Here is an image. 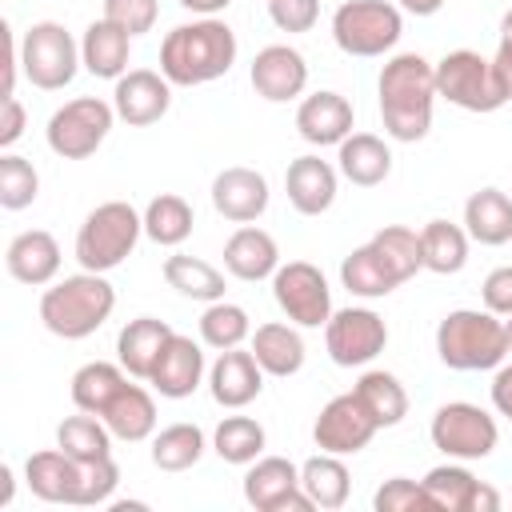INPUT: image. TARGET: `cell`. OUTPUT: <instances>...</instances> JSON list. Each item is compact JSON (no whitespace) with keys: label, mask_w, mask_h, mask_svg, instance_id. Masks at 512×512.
<instances>
[{"label":"cell","mask_w":512,"mask_h":512,"mask_svg":"<svg viewBox=\"0 0 512 512\" xmlns=\"http://www.w3.org/2000/svg\"><path fill=\"white\" fill-rule=\"evenodd\" d=\"M380 120L384 132L400 144H416L432 128L436 104V64L420 52H400L380 68Z\"/></svg>","instance_id":"obj_1"},{"label":"cell","mask_w":512,"mask_h":512,"mask_svg":"<svg viewBox=\"0 0 512 512\" xmlns=\"http://www.w3.org/2000/svg\"><path fill=\"white\" fill-rule=\"evenodd\" d=\"M232 64H236V32L216 16H200L192 24H176L160 44V72L176 88L212 84Z\"/></svg>","instance_id":"obj_2"},{"label":"cell","mask_w":512,"mask_h":512,"mask_svg":"<svg viewBox=\"0 0 512 512\" xmlns=\"http://www.w3.org/2000/svg\"><path fill=\"white\" fill-rule=\"evenodd\" d=\"M116 308V288L104 280V272H76L44 288L40 296V320L60 340H84L92 336Z\"/></svg>","instance_id":"obj_3"},{"label":"cell","mask_w":512,"mask_h":512,"mask_svg":"<svg viewBox=\"0 0 512 512\" xmlns=\"http://www.w3.org/2000/svg\"><path fill=\"white\" fill-rule=\"evenodd\" d=\"M436 352L456 372H488L508 356L504 316L488 308H456L436 324Z\"/></svg>","instance_id":"obj_4"},{"label":"cell","mask_w":512,"mask_h":512,"mask_svg":"<svg viewBox=\"0 0 512 512\" xmlns=\"http://www.w3.org/2000/svg\"><path fill=\"white\" fill-rule=\"evenodd\" d=\"M144 232V212H136L128 200H104L96 204L80 232H76V260L84 272H112L120 268Z\"/></svg>","instance_id":"obj_5"},{"label":"cell","mask_w":512,"mask_h":512,"mask_svg":"<svg viewBox=\"0 0 512 512\" xmlns=\"http://www.w3.org/2000/svg\"><path fill=\"white\" fill-rule=\"evenodd\" d=\"M436 96L464 112H496L508 104L496 64L472 48H456L436 64Z\"/></svg>","instance_id":"obj_6"},{"label":"cell","mask_w":512,"mask_h":512,"mask_svg":"<svg viewBox=\"0 0 512 512\" xmlns=\"http://www.w3.org/2000/svg\"><path fill=\"white\" fill-rule=\"evenodd\" d=\"M404 16L388 0H344L332 16V40L344 56H384L396 48Z\"/></svg>","instance_id":"obj_7"},{"label":"cell","mask_w":512,"mask_h":512,"mask_svg":"<svg viewBox=\"0 0 512 512\" xmlns=\"http://www.w3.org/2000/svg\"><path fill=\"white\" fill-rule=\"evenodd\" d=\"M80 44L72 40V32L56 20H40L24 32L20 40V72L28 76L32 88L40 92H60L72 84L76 68H80Z\"/></svg>","instance_id":"obj_8"},{"label":"cell","mask_w":512,"mask_h":512,"mask_svg":"<svg viewBox=\"0 0 512 512\" xmlns=\"http://www.w3.org/2000/svg\"><path fill=\"white\" fill-rule=\"evenodd\" d=\"M112 120H116V108L112 104H104L100 96H76V100L60 104L48 116L44 140L64 160H88L108 140Z\"/></svg>","instance_id":"obj_9"},{"label":"cell","mask_w":512,"mask_h":512,"mask_svg":"<svg viewBox=\"0 0 512 512\" xmlns=\"http://www.w3.org/2000/svg\"><path fill=\"white\" fill-rule=\"evenodd\" d=\"M428 436L452 460H484V456H492V448L500 440V428L480 404L452 400V404L436 408V416L428 424Z\"/></svg>","instance_id":"obj_10"},{"label":"cell","mask_w":512,"mask_h":512,"mask_svg":"<svg viewBox=\"0 0 512 512\" xmlns=\"http://www.w3.org/2000/svg\"><path fill=\"white\" fill-rule=\"evenodd\" d=\"M272 296H276V308L300 328H320L332 316V288L324 272L308 260L280 264L272 272Z\"/></svg>","instance_id":"obj_11"},{"label":"cell","mask_w":512,"mask_h":512,"mask_svg":"<svg viewBox=\"0 0 512 512\" xmlns=\"http://www.w3.org/2000/svg\"><path fill=\"white\" fill-rule=\"evenodd\" d=\"M388 344V324L372 308H340L324 324V348L340 368L372 364Z\"/></svg>","instance_id":"obj_12"},{"label":"cell","mask_w":512,"mask_h":512,"mask_svg":"<svg viewBox=\"0 0 512 512\" xmlns=\"http://www.w3.org/2000/svg\"><path fill=\"white\" fill-rule=\"evenodd\" d=\"M244 500L256 512H312L316 504L300 488V468L288 456H260L244 472Z\"/></svg>","instance_id":"obj_13"},{"label":"cell","mask_w":512,"mask_h":512,"mask_svg":"<svg viewBox=\"0 0 512 512\" xmlns=\"http://www.w3.org/2000/svg\"><path fill=\"white\" fill-rule=\"evenodd\" d=\"M376 420L368 416V408L360 404L356 392H340L332 396L316 424H312V440L320 452H332V456H356L360 448H368V440L376 436Z\"/></svg>","instance_id":"obj_14"},{"label":"cell","mask_w":512,"mask_h":512,"mask_svg":"<svg viewBox=\"0 0 512 512\" xmlns=\"http://www.w3.org/2000/svg\"><path fill=\"white\" fill-rule=\"evenodd\" d=\"M112 108H116V116L124 124L148 128L172 108V80L164 72H152V68H132V72H124L116 80Z\"/></svg>","instance_id":"obj_15"},{"label":"cell","mask_w":512,"mask_h":512,"mask_svg":"<svg viewBox=\"0 0 512 512\" xmlns=\"http://www.w3.org/2000/svg\"><path fill=\"white\" fill-rule=\"evenodd\" d=\"M420 484L436 512H496L500 508V492L476 480L464 464H440Z\"/></svg>","instance_id":"obj_16"},{"label":"cell","mask_w":512,"mask_h":512,"mask_svg":"<svg viewBox=\"0 0 512 512\" xmlns=\"http://www.w3.org/2000/svg\"><path fill=\"white\" fill-rule=\"evenodd\" d=\"M248 80H252L256 96H264L272 104H284V100H296L308 88V64H304V56L296 48L268 44V48L256 52Z\"/></svg>","instance_id":"obj_17"},{"label":"cell","mask_w":512,"mask_h":512,"mask_svg":"<svg viewBox=\"0 0 512 512\" xmlns=\"http://www.w3.org/2000/svg\"><path fill=\"white\" fill-rule=\"evenodd\" d=\"M268 180L256 172V168H244V164H232L224 172H216L212 180V208L232 220V224H252L264 216L268 208Z\"/></svg>","instance_id":"obj_18"},{"label":"cell","mask_w":512,"mask_h":512,"mask_svg":"<svg viewBox=\"0 0 512 512\" xmlns=\"http://www.w3.org/2000/svg\"><path fill=\"white\" fill-rule=\"evenodd\" d=\"M264 388V368L256 364L252 348H228L216 356V364L208 368V392L220 408H244L260 396Z\"/></svg>","instance_id":"obj_19"},{"label":"cell","mask_w":512,"mask_h":512,"mask_svg":"<svg viewBox=\"0 0 512 512\" xmlns=\"http://www.w3.org/2000/svg\"><path fill=\"white\" fill-rule=\"evenodd\" d=\"M24 480H28L32 496H40L48 504H80L84 464L72 460L64 448H44V452H32L28 456Z\"/></svg>","instance_id":"obj_20"},{"label":"cell","mask_w":512,"mask_h":512,"mask_svg":"<svg viewBox=\"0 0 512 512\" xmlns=\"http://www.w3.org/2000/svg\"><path fill=\"white\" fill-rule=\"evenodd\" d=\"M200 380H204V352H200V344L192 336L172 332V340L164 344L148 384L160 396H168V400H184V396H192L200 388Z\"/></svg>","instance_id":"obj_21"},{"label":"cell","mask_w":512,"mask_h":512,"mask_svg":"<svg viewBox=\"0 0 512 512\" xmlns=\"http://www.w3.org/2000/svg\"><path fill=\"white\" fill-rule=\"evenodd\" d=\"M4 268L20 284H32V288L52 284L56 272H60V244H56V236L44 232V228H28V232L12 236L8 248H4Z\"/></svg>","instance_id":"obj_22"},{"label":"cell","mask_w":512,"mask_h":512,"mask_svg":"<svg viewBox=\"0 0 512 512\" xmlns=\"http://www.w3.org/2000/svg\"><path fill=\"white\" fill-rule=\"evenodd\" d=\"M284 192L300 216H320L336 204V168L320 156H296L284 172Z\"/></svg>","instance_id":"obj_23"},{"label":"cell","mask_w":512,"mask_h":512,"mask_svg":"<svg viewBox=\"0 0 512 512\" xmlns=\"http://www.w3.org/2000/svg\"><path fill=\"white\" fill-rule=\"evenodd\" d=\"M296 132L316 148H328V144H340L344 136H352V104H348V96H340V92L304 96L300 108H296Z\"/></svg>","instance_id":"obj_24"},{"label":"cell","mask_w":512,"mask_h":512,"mask_svg":"<svg viewBox=\"0 0 512 512\" xmlns=\"http://www.w3.org/2000/svg\"><path fill=\"white\" fill-rule=\"evenodd\" d=\"M168 340H172V328H168L164 320H156V316H136V320H128V324L120 328V336H116V360H120V368H124L132 380H148Z\"/></svg>","instance_id":"obj_25"},{"label":"cell","mask_w":512,"mask_h":512,"mask_svg":"<svg viewBox=\"0 0 512 512\" xmlns=\"http://www.w3.org/2000/svg\"><path fill=\"white\" fill-rule=\"evenodd\" d=\"M224 268L236 276V280H268L276 268H280V248L276 240L264 232V228H252V224H240L228 244H224Z\"/></svg>","instance_id":"obj_26"},{"label":"cell","mask_w":512,"mask_h":512,"mask_svg":"<svg viewBox=\"0 0 512 512\" xmlns=\"http://www.w3.org/2000/svg\"><path fill=\"white\" fill-rule=\"evenodd\" d=\"M100 420L108 424V432H112L116 440L140 444V440H148V436L156 432V400H152L140 384L124 380L120 392H116V396L108 400V408L100 412Z\"/></svg>","instance_id":"obj_27"},{"label":"cell","mask_w":512,"mask_h":512,"mask_svg":"<svg viewBox=\"0 0 512 512\" xmlns=\"http://www.w3.org/2000/svg\"><path fill=\"white\" fill-rule=\"evenodd\" d=\"M128 48H132V36L124 28H116L112 20H92L84 28V40H80V60L84 68L96 76V80H120L128 72Z\"/></svg>","instance_id":"obj_28"},{"label":"cell","mask_w":512,"mask_h":512,"mask_svg":"<svg viewBox=\"0 0 512 512\" xmlns=\"http://www.w3.org/2000/svg\"><path fill=\"white\" fill-rule=\"evenodd\" d=\"M464 232L484 244L500 248L512 240V196L500 188H480L464 200Z\"/></svg>","instance_id":"obj_29"},{"label":"cell","mask_w":512,"mask_h":512,"mask_svg":"<svg viewBox=\"0 0 512 512\" xmlns=\"http://www.w3.org/2000/svg\"><path fill=\"white\" fill-rule=\"evenodd\" d=\"M336 148H340V152H336L340 176L352 180L356 188H376V184L388 180V172H392V152H388V144H384L380 136H372V132H352V136H344Z\"/></svg>","instance_id":"obj_30"},{"label":"cell","mask_w":512,"mask_h":512,"mask_svg":"<svg viewBox=\"0 0 512 512\" xmlns=\"http://www.w3.org/2000/svg\"><path fill=\"white\" fill-rule=\"evenodd\" d=\"M252 356L264 376H296L304 368V340L292 324H260L252 332Z\"/></svg>","instance_id":"obj_31"},{"label":"cell","mask_w":512,"mask_h":512,"mask_svg":"<svg viewBox=\"0 0 512 512\" xmlns=\"http://www.w3.org/2000/svg\"><path fill=\"white\" fill-rule=\"evenodd\" d=\"M352 392L360 396V404L368 408V416L376 420V428H396L408 416V392L404 384L384 372V368H368L360 372V380L352 384Z\"/></svg>","instance_id":"obj_32"},{"label":"cell","mask_w":512,"mask_h":512,"mask_svg":"<svg viewBox=\"0 0 512 512\" xmlns=\"http://www.w3.org/2000/svg\"><path fill=\"white\" fill-rule=\"evenodd\" d=\"M300 488L308 492V500L316 508L336 512V508H344V500L352 492V476H348V468H344L340 456L320 452V456H308L300 464Z\"/></svg>","instance_id":"obj_33"},{"label":"cell","mask_w":512,"mask_h":512,"mask_svg":"<svg viewBox=\"0 0 512 512\" xmlns=\"http://www.w3.org/2000/svg\"><path fill=\"white\" fill-rule=\"evenodd\" d=\"M468 232L452 220H428L420 228V256H424V268L436 272V276H456L464 264H468Z\"/></svg>","instance_id":"obj_34"},{"label":"cell","mask_w":512,"mask_h":512,"mask_svg":"<svg viewBox=\"0 0 512 512\" xmlns=\"http://www.w3.org/2000/svg\"><path fill=\"white\" fill-rule=\"evenodd\" d=\"M192 224H196L192 204H188L184 196H176V192H160V196H152L148 208H144V236H148L152 244H160V248L184 244V240L192 236Z\"/></svg>","instance_id":"obj_35"},{"label":"cell","mask_w":512,"mask_h":512,"mask_svg":"<svg viewBox=\"0 0 512 512\" xmlns=\"http://www.w3.org/2000/svg\"><path fill=\"white\" fill-rule=\"evenodd\" d=\"M164 280H168V288H176V292L188 296V300H204V304L224 300V272L212 268V264L200 260V256L172 252V256L164 260Z\"/></svg>","instance_id":"obj_36"},{"label":"cell","mask_w":512,"mask_h":512,"mask_svg":"<svg viewBox=\"0 0 512 512\" xmlns=\"http://www.w3.org/2000/svg\"><path fill=\"white\" fill-rule=\"evenodd\" d=\"M340 284L352 292V296H364V300H380L388 292H396V276L388 272V264L380 260V252L372 244H360L344 256L340 264Z\"/></svg>","instance_id":"obj_37"},{"label":"cell","mask_w":512,"mask_h":512,"mask_svg":"<svg viewBox=\"0 0 512 512\" xmlns=\"http://www.w3.org/2000/svg\"><path fill=\"white\" fill-rule=\"evenodd\" d=\"M112 432L100 416L92 412H80V416H68L60 428H56V448H64L72 460L80 464H96L104 456H112Z\"/></svg>","instance_id":"obj_38"},{"label":"cell","mask_w":512,"mask_h":512,"mask_svg":"<svg viewBox=\"0 0 512 512\" xmlns=\"http://www.w3.org/2000/svg\"><path fill=\"white\" fill-rule=\"evenodd\" d=\"M128 380V372L120 368V364H108V360H92V364H84V368H76V376H72V404L80 408V412H92V416H100L104 408H108V400L120 392V384Z\"/></svg>","instance_id":"obj_39"},{"label":"cell","mask_w":512,"mask_h":512,"mask_svg":"<svg viewBox=\"0 0 512 512\" xmlns=\"http://www.w3.org/2000/svg\"><path fill=\"white\" fill-rule=\"evenodd\" d=\"M204 456V432L196 424H168L152 436V464L160 472H188Z\"/></svg>","instance_id":"obj_40"},{"label":"cell","mask_w":512,"mask_h":512,"mask_svg":"<svg viewBox=\"0 0 512 512\" xmlns=\"http://www.w3.org/2000/svg\"><path fill=\"white\" fill-rule=\"evenodd\" d=\"M264 428L252 416H224L212 432V448L224 464H252L264 452Z\"/></svg>","instance_id":"obj_41"},{"label":"cell","mask_w":512,"mask_h":512,"mask_svg":"<svg viewBox=\"0 0 512 512\" xmlns=\"http://www.w3.org/2000/svg\"><path fill=\"white\" fill-rule=\"evenodd\" d=\"M368 244L380 252V260L388 264V272L396 276V284L412 280V276L424 268V256H420V232H412V228H404V224H388V228H380Z\"/></svg>","instance_id":"obj_42"},{"label":"cell","mask_w":512,"mask_h":512,"mask_svg":"<svg viewBox=\"0 0 512 512\" xmlns=\"http://www.w3.org/2000/svg\"><path fill=\"white\" fill-rule=\"evenodd\" d=\"M252 336V320L240 304H228V300H212L204 312H200V340L216 352H228V348H240L244 340Z\"/></svg>","instance_id":"obj_43"},{"label":"cell","mask_w":512,"mask_h":512,"mask_svg":"<svg viewBox=\"0 0 512 512\" xmlns=\"http://www.w3.org/2000/svg\"><path fill=\"white\" fill-rule=\"evenodd\" d=\"M36 192H40L36 168L24 156L4 152L0 156V208L4 212H20V208H28L36 200Z\"/></svg>","instance_id":"obj_44"},{"label":"cell","mask_w":512,"mask_h":512,"mask_svg":"<svg viewBox=\"0 0 512 512\" xmlns=\"http://www.w3.org/2000/svg\"><path fill=\"white\" fill-rule=\"evenodd\" d=\"M372 508L376 512H436L424 484L420 480H408V476H392L376 488L372 496Z\"/></svg>","instance_id":"obj_45"},{"label":"cell","mask_w":512,"mask_h":512,"mask_svg":"<svg viewBox=\"0 0 512 512\" xmlns=\"http://www.w3.org/2000/svg\"><path fill=\"white\" fill-rule=\"evenodd\" d=\"M156 16H160V4L156 0H104V20H112L128 36L152 32Z\"/></svg>","instance_id":"obj_46"},{"label":"cell","mask_w":512,"mask_h":512,"mask_svg":"<svg viewBox=\"0 0 512 512\" xmlns=\"http://www.w3.org/2000/svg\"><path fill=\"white\" fill-rule=\"evenodd\" d=\"M120 484V468L112 456L96 460V464H84V480H80V504L92 508V504H108L112 492Z\"/></svg>","instance_id":"obj_47"},{"label":"cell","mask_w":512,"mask_h":512,"mask_svg":"<svg viewBox=\"0 0 512 512\" xmlns=\"http://www.w3.org/2000/svg\"><path fill=\"white\" fill-rule=\"evenodd\" d=\"M268 16L280 32H308L320 20V0H268Z\"/></svg>","instance_id":"obj_48"},{"label":"cell","mask_w":512,"mask_h":512,"mask_svg":"<svg viewBox=\"0 0 512 512\" xmlns=\"http://www.w3.org/2000/svg\"><path fill=\"white\" fill-rule=\"evenodd\" d=\"M480 296H484V308L496 312V316H512V264L504 268H492L480 284Z\"/></svg>","instance_id":"obj_49"},{"label":"cell","mask_w":512,"mask_h":512,"mask_svg":"<svg viewBox=\"0 0 512 512\" xmlns=\"http://www.w3.org/2000/svg\"><path fill=\"white\" fill-rule=\"evenodd\" d=\"M24 124H28L24 104H20L16 96H4V100H0V148H4V152L24 136Z\"/></svg>","instance_id":"obj_50"},{"label":"cell","mask_w":512,"mask_h":512,"mask_svg":"<svg viewBox=\"0 0 512 512\" xmlns=\"http://www.w3.org/2000/svg\"><path fill=\"white\" fill-rule=\"evenodd\" d=\"M492 408L512 420V364L496 368V376H492Z\"/></svg>","instance_id":"obj_51"},{"label":"cell","mask_w":512,"mask_h":512,"mask_svg":"<svg viewBox=\"0 0 512 512\" xmlns=\"http://www.w3.org/2000/svg\"><path fill=\"white\" fill-rule=\"evenodd\" d=\"M492 64H496V72H500V80H504V92H508V100H512V44H500L496 56H492Z\"/></svg>","instance_id":"obj_52"},{"label":"cell","mask_w":512,"mask_h":512,"mask_svg":"<svg viewBox=\"0 0 512 512\" xmlns=\"http://www.w3.org/2000/svg\"><path fill=\"white\" fill-rule=\"evenodd\" d=\"M232 0H180V8H188V12H196V16H216V12H224Z\"/></svg>","instance_id":"obj_53"},{"label":"cell","mask_w":512,"mask_h":512,"mask_svg":"<svg viewBox=\"0 0 512 512\" xmlns=\"http://www.w3.org/2000/svg\"><path fill=\"white\" fill-rule=\"evenodd\" d=\"M400 8L412 12V16H432V12L444 8V0H400Z\"/></svg>","instance_id":"obj_54"},{"label":"cell","mask_w":512,"mask_h":512,"mask_svg":"<svg viewBox=\"0 0 512 512\" xmlns=\"http://www.w3.org/2000/svg\"><path fill=\"white\" fill-rule=\"evenodd\" d=\"M8 504H12V468L0 464V508H8Z\"/></svg>","instance_id":"obj_55"},{"label":"cell","mask_w":512,"mask_h":512,"mask_svg":"<svg viewBox=\"0 0 512 512\" xmlns=\"http://www.w3.org/2000/svg\"><path fill=\"white\" fill-rule=\"evenodd\" d=\"M500 44H512V8H508L504 20H500Z\"/></svg>","instance_id":"obj_56"},{"label":"cell","mask_w":512,"mask_h":512,"mask_svg":"<svg viewBox=\"0 0 512 512\" xmlns=\"http://www.w3.org/2000/svg\"><path fill=\"white\" fill-rule=\"evenodd\" d=\"M504 336H508V356H512V316H504Z\"/></svg>","instance_id":"obj_57"}]
</instances>
